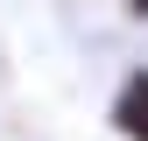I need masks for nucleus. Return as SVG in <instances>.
Returning a JSON list of instances; mask_svg holds the SVG:
<instances>
[{
	"mask_svg": "<svg viewBox=\"0 0 148 141\" xmlns=\"http://www.w3.org/2000/svg\"><path fill=\"white\" fill-rule=\"evenodd\" d=\"M127 7V21H148V0H120Z\"/></svg>",
	"mask_w": 148,
	"mask_h": 141,
	"instance_id": "2",
	"label": "nucleus"
},
{
	"mask_svg": "<svg viewBox=\"0 0 148 141\" xmlns=\"http://www.w3.org/2000/svg\"><path fill=\"white\" fill-rule=\"evenodd\" d=\"M106 127H113L120 141H148V64L120 70V85H113V106H106Z\"/></svg>",
	"mask_w": 148,
	"mask_h": 141,
	"instance_id": "1",
	"label": "nucleus"
}]
</instances>
